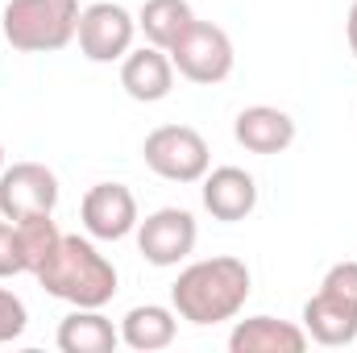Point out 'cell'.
I'll return each mask as SVG.
<instances>
[{
	"label": "cell",
	"instance_id": "obj_16",
	"mask_svg": "<svg viewBox=\"0 0 357 353\" xmlns=\"http://www.w3.org/2000/svg\"><path fill=\"white\" fill-rule=\"evenodd\" d=\"M175 333H178L175 308H162V303H137L121 320V341L137 353L167 350L175 341Z\"/></svg>",
	"mask_w": 357,
	"mask_h": 353
},
{
	"label": "cell",
	"instance_id": "obj_4",
	"mask_svg": "<svg viewBox=\"0 0 357 353\" xmlns=\"http://www.w3.org/2000/svg\"><path fill=\"white\" fill-rule=\"evenodd\" d=\"M303 333L328 350L357 341V262H337L324 274L320 291L303 303Z\"/></svg>",
	"mask_w": 357,
	"mask_h": 353
},
{
	"label": "cell",
	"instance_id": "obj_9",
	"mask_svg": "<svg viewBox=\"0 0 357 353\" xmlns=\"http://www.w3.org/2000/svg\"><path fill=\"white\" fill-rule=\"evenodd\" d=\"M195 216L187 208H158L137 220V250L150 266H178L195 250Z\"/></svg>",
	"mask_w": 357,
	"mask_h": 353
},
{
	"label": "cell",
	"instance_id": "obj_1",
	"mask_svg": "<svg viewBox=\"0 0 357 353\" xmlns=\"http://www.w3.org/2000/svg\"><path fill=\"white\" fill-rule=\"evenodd\" d=\"M254 291V278H250V266L241 258H204V262H191L187 270H178L175 287H171V308H175L178 320L187 324H220V320H233L245 299Z\"/></svg>",
	"mask_w": 357,
	"mask_h": 353
},
{
	"label": "cell",
	"instance_id": "obj_13",
	"mask_svg": "<svg viewBox=\"0 0 357 353\" xmlns=\"http://www.w3.org/2000/svg\"><path fill=\"white\" fill-rule=\"evenodd\" d=\"M233 137L250 154H282L295 142V121L282 108H274V104H254V108H241L237 112Z\"/></svg>",
	"mask_w": 357,
	"mask_h": 353
},
{
	"label": "cell",
	"instance_id": "obj_22",
	"mask_svg": "<svg viewBox=\"0 0 357 353\" xmlns=\"http://www.w3.org/2000/svg\"><path fill=\"white\" fill-rule=\"evenodd\" d=\"M0 171H4V142H0Z\"/></svg>",
	"mask_w": 357,
	"mask_h": 353
},
{
	"label": "cell",
	"instance_id": "obj_19",
	"mask_svg": "<svg viewBox=\"0 0 357 353\" xmlns=\"http://www.w3.org/2000/svg\"><path fill=\"white\" fill-rule=\"evenodd\" d=\"M25 324H29V312H25V303H21L13 291H4V287H0V345L17 341V337L25 333Z\"/></svg>",
	"mask_w": 357,
	"mask_h": 353
},
{
	"label": "cell",
	"instance_id": "obj_17",
	"mask_svg": "<svg viewBox=\"0 0 357 353\" xmlns=\"http://www.w3.org/2000/svg\"><path fill=\"white\" fill-rule=\"evenodd\" d=\"M191 21H195V13H191L187 0H146L142 13H137V29H142L146 42L158 46V50H171L178 38L187 33Z\"/></svg>",
	"mask_w": 357,
	"mask_h": 353
},
{
	"label": "cell",
	"instance_id": "obj_10",
	"mask_svg": "<svg viewBox=\"0 0 357 353\" xmlns=\"http://www.w3.org/2000/svg\"><path fill=\"white\" fill-rule=\"evenodd\" d=\"M79 220L96 241H125L129 233H137L142 216H137V200L125 183H96L79 204Z\"/></svg>",
	"mask_w": 357,
	"mask_h": 353
},
{
	"label": "cell",
	"instance_id": "obj_5",
	"mask_svg": "<svg viewBox=\"0 0 357 353\" xmlns=\"http://www.w3.org/2000/svg\"><path fill=\"white\" fill-rule=\"evenodd\" d=\"M142 158L167 183H199L208 175V163H212L204 133L191 125H158L154 133H146Z\"/></svg>",
	"mask_w": 357,
	"mask_h": 353
},
{
	"label": "cell",
	"instance_id": "obj_12",
	"mask_svg": "<svg viewBox=\"0 0 357 353\" xmlns=\"http://www.w3.org/2000/svg\"><path fill=\"white\" fill-rule=\"evenodd\" d=\"M121 88L129 91L137 104H158L167 100L175 88V63L167 50L158 46H142V50H129L121 59Z\"/></svg>",
	"mask_w": 357,
	"mask_h": 353
},
{
	"label": "cell",
	"instance_id": "obj_8",
	"mask_svg": "<svg viewBox=\"0 0 357 353\" xmlns=\"http://www.w3.org/2000/svg\"><path fill=\"white\" fill-rule=\"evenodd\" d=\"M133 33H137V21L129 17V8L112 4V0H100L88 4L79 13V50L88 63H116L133 50Z\"/></svg>",
	"mask_w": 357,
	"mask_h": 353
},
{
	"label": "cell",
	"instance_id": "obj_21",
	"mask_svg": "<svg viewBox=\"0 0 357 353\" xmlns=\"http://www.w3.org/2000/svg\"><path fill=\"white\" fill-rule=\"evenodd\" d=\"M345 38H349V50H354V59H357V0L349 4V21H345Z\"/></svg>",
	"mask_w": 357,
	"mask_h": 353
},
{
	"label": "cell",
	"instance_id": "obj_18",
	"mask_svg": "<svg viewBox=\"0 0 357 353\" xmlns=\"http://www.w3.org/2000/svg\"><path fill=\"white\" fill-rule=\"evenodd\" d=\"M17 237H21V254H25V274H38L50 262V254L59 250V241H63V233H59V225L50 216L17 220Z\"/></svg>",
	"mask_w": 357,
	"mask_h": 353
},
{
	"label": "cell",
	"instance_id": "obj_6",
	"mask_svg": "<svg viewBox=\"0 0 357 353\" xmlns=\"http://www.w3.org/2000/svg\"><path fill=\"white\" fill-rule=\"evenodd\" d=\"M175 71L187 84H199V88H212V84H225L233 75V42L220 25L212 21H191L187 33L178 38L175 46L167 50Z\"/></svg>",
	"mask_w": 357,
	"mask_h": 353
},
{
	"label": "cell",
	"instance_id": "obj_11",
	"mask_svg": "<svg viewBox=\"0 0 357 353\" xmlns=\"http://www.w3.org/2000/svg\"><path fill=\"white\" fill-rule=\"evenodd\" d=\"M199 183H204L199 195H204V208L212 212V220L237 225V220H245L258 208V183L241 167H216L212 175H204Z\"/></svg>",
	"mask_w": 357,
	"mask_h": 353
},
{
	"label": "cell",
	"instance_id": "obj_20",
	"mask_svg": "<svg viewBox=\"0 0 357 353\" xmlns=\"http://www.w3.org/2000/svg\"><path fill=\"white\" fill-rule=\"evenodd\" d=\"M25 274V254H21V237L13 220H0V278Z\"/></svg>",
	"mask_w": 357,
	"mask_h": 353
},
{
	"label": "cell",
	"instance_id": "obj_2",
	"mask_svg": "<svg viewBox=\"0 0 357 353\" xmlns=\"http://www.w3.org/2000/svg\"><path fill=\"white\" fill-rule=\"evenodd\" d=\"M33 278L46 295L67 299L71 308H104L116 295V266L79 233H63L59 250Z\"/></svg>",
	"mask_w": 357,
	"mask_h": 353
},
{
	"label": "cell",
	"instance_id": "obj_7",
	"mask_svg": "<svg viewBox=\"0 0 357 353\" xmlns=\"http://www.w3.org/2000/svg\"><path fill=\"white\" fill-rule=\"evenodd\" d=\"M59 208V175L42 163H13L0 171V216L4 220H29V216H54Z\"/></svg>",
	"mask_w": 357,
	"mask_h": 353
},
{
	"label": "cell",
	"instance_id": "obj_14",
	"mask_svg": "<svg viewBox=\"0 0 357 353\" xmlns=\"http://www.w3.org/2000/svg\"><path fill=\"white\" fill-rule=\"evenodd\" d=\"M229 350L233 353H303L307 350V333L291 320H274V316H250L237 320V329L229 333Z\"/></svg>",
	"mask_w": 357,
	"mask_h": 353
},
{
	"label": "cell",
	"instance_id": "obj_15",
	"mask_svg": "<svg viewBox=\"0 0 357 353\" xmlns=\"http://www.w3.org/2000/svg\"><path fill=\"white\" fill-rule=\"evenodd\" d=\"M59 350L63 353H112L121 345V329L100 308H75L59 324Z\"/></svg>",
	"mask_w": 357,
	"mask_h": 353
},
{
	"label": "cell",
	"instance_id": "obj_3",
	"mask_svg": "<svg viewBox=\"0 0 357 353\" xmlns=\"http://www.w3.org/2000/svg\"><path fill=\"white\" fill-rule=\"evenodd\" d=\"M79 0H8L0 29L21 54H54L79 29Z\"/></svg>",
	"mask_w": 357,
	"mask_h": 353
}]
</instances>
